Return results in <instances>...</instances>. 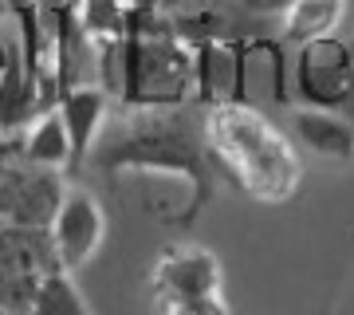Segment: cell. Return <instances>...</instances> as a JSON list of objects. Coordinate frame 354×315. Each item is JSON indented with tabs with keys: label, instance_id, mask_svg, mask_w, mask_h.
Instances as JSON below:
<instances>
[{
	"label": "cell",
	"instance_id": "8fae6325",
	"mask_svg": "<svg viewBox=\"0 0 354 315\" xmlns=\"http://www.w3.org/2000/svg\"><path fill=\"white\" fill-rule=\"evenodd\" d=\"M295 134L319 158H330V162H351L354 158V130L335 111H319V107L295 111Z\"/></svg>",
	"mask_w": 354,
	"mask_h": 315
},
{
	"label": "cell",
	"instance_id": "7402d4cb",
	"mask_svg": "<svg viewBox=\"0 0 354 315\" xmlns=\"http://www.w3.org/2000/svg\"><path fill=\"white\" fill-rule=\"evenodd\" d=\"M0 315H8V312H4V307H0Z\"/></svg>",
	"mask_w": 354,
	"mask_h": 315
},
{
	"label": "cell",
	"instance_id": "30bf717a",
	"mask_svg": "<svg viewBox=\"0 0 354 315\" xmlns=\"http://www.w3.org/2000/svg\"><path fill=\"white\" fill-rule=\"evenodd\" d=\"M55 111L64 118L67 126V138H71V158L83 162L99 138V126H102V114H106V91L102 87H87V83H79V87L64 91L59 102H55Z\"/></svg>",
	"mask_w": 354,
	"mask_h": 315
},
{
	"label": "cell",
	"instance_id": "4fadbf2b",
	"mask_svg": "<svg viewBox=\"0 0 354 315\" xmlns=\"http://www.w3.org/2000/svg\"><path fill=\"white\" fill-rule=\"evenodd\" d=\"M342 20V0H291L283 12V32L295 44H311V39L335 36Z\"/></svg>",
	"mask_w": 354,
	"mask_h": 315
},
{
	"label": "cell",
	"instance_id": "7c38bea8",
	"mask_svg": "<svg viewBox=\"0 0 354 315\" xmlns=\"http://www.w3.org/2000/svg\"><path fill=\"white\" fill-rule=\"evenodd\" d=\"M20 150H24L28 162L48 165V170H59V174H64L67 165H75V158H71V138H67V126H64V118H59V111H55V107H51V111H44L36 123L28 126Z\"/></svg>",
	"mask_w": 354,
	"mask_h": 315
},
{
	"label": "cell",
	"instance_id": "6da1fadb",
	"mask_svg": "<svg viewBox=\"0 0 354 315\" xmlns=\"http://www.w3.org/2000/svg\"><path fill=\"white\" fill-rule=\"evenodd\" d=\"M205 146L256 201H288L304 177L299 154L288 142V134L276 123H268L260 107H248V102L209 107Z\"/></svg>",
	"mask_w": 354,
	"mask_h": 315
},
{
	"label": "cell",
	"instance_id": "52a82bcc",
	"mask_svg": "<svg viewBox=\"0 0 354 315\" xmlns=\"http://www.w3.org/2000/svg\"><path fill=\"white\" fill-rule=\"evenodd\" d=\"M193 95L205 107L241 102V39H205L193 48Z\"/></svg>",
	"mask_w": 354,
	"mask_h": 315
},
{
	"label": "cell",
	"instance_id": "3957f363",
	"mask_svg": "<svg viewBox=\"0 0 354 315\" xmlns=\"http://www.w3.org/2000/svg\"><path fill=\"white\" fill-rule=\"evenodd\" d=\"M64 174L28 162L20 142H0V221L48 228L64 201Z\"/></svg>",
	"mask_w": 354,
	"mask_h": 315
},
{
	"label": "cell",
	"instance_id": "7a4b0ae2",
	"mask_svg": "<svg viewBox=\"0 0 354 315\" xmlns=\"http://www.w3.org/2000/svg\"><path fill=\"white\" fill-rule=\"evenodd\" d=\"M99 170L102 174H138L169 186H185L205 201V154L189 126L165 111H138L134 118L114 130L106 142H99Z\"/></svg>",
	"mask_w": 354,
	"mask_h": 315
},
{
	"label": "cell",
	"instance_id": "ac0fdd59",
	"mask_svg": "<svg viewBox=\"0 0 354 315\" xmlns=\"http://www.w3.org/2000/svg\"><path fill=\"white\" fill-rule=\"evenodd\" d=\"M12 60H16V48L8 44V39H0V87H4V79H8V71H12Z\"/></svg>",
	"mask_w": 354,
	"mask_h": 315
},
{
	"label": "cell",
	"instance_id": "5b68a950",
	"mask_svg": "<svg viewBox=\"0 0 354 315\" xmlns=\"http://www.w3.org/2000/svg\"><path fill=\"white\" fill-rule=\"evenodd\" d=\"M48 228H51L55 256H59V268L75 272V268H83L99 252L102 237H106V217H102L99 201L91 193L67 189L64 201H59V213L51 217Z\"/></svg>",
	"mask_w": 354,
	"mask_h": 315
},
{
	"label": "cell",
	"instance_id": "5bb4252c",
	"mask_svg": "<svg viewBox=\"0 0 354 315\" xmlns=\"http://www.w3.org/2000/svg\"><path fill=\"white\" fill-rule=\"evenodd\" d=\"M32 315H91L79 288L71 284V272H51L39 284V296L32 303Z\"/></svg>",
	"mask_w": 354,
	"mask_h": 315
},
{
	"label": "cell",
	"instance_id": "8992f818",
	"mask_svg": "<svg viewBox=\"0 0 354 315\" xmlns=\"http://www.w3.org/2000/svg\"><path fill=\"white\" fill-rule=\"evenodd\" d=\"M153 291H158V303L216 296L221 291V264L205 249H169L162 256V264L153 268Z\"/></svg>",
	"mask_w": 354,
	"mask_h": 315
},
{
	"label": "cell",
	"instance_id": "ba28073f",
	"mask_svg": "<svg viewBox=\"0 0 354 315\" xmlns=\"http://www.w3.org/2000/svg\"><path fill=\"white\" fill-rule=\"evenodd\" d=\"M256 99L288 102V63L276 39L252 36L241 39V102L256 107Z\"/></svg>",
	"mask_w": 354,
	"mask_h": 315
},
{
	"label": "cell",
	"instance_id": "e0dca14e",
	"mask_svg": "<svg viewBox=\"0 0 354 315\" xmlns=\"http://www.w3.org/2000/svg\"><path fill=\"white\" fill-rule=\"evenodd\" d=\"M127 4V20L130 16H158L162 12V0H122Z\"/></svg>",
	"mask_w": 354,
	"mask_h": 315
},
{
	"label": "cell",
	"instance_id": "2e32d148",
	"mask_svg": "<svg viewBox=\"0 0 354 315\" xmlns=\"http://www.w3.org/2000/svg\"><path fill=\"white\" fill-rule=\"evenodd\" d=\"M162 315H228L225 296H193V300H174L162 303Z\"/></svg>",
	"mask_w": 354,
	"mask_h": 315
},
{
	"label": "cell",
	"instance_id": "ffe728a7",
	"mask_svg": "<svg viewBox=\"0 0 354 315\" xmlns=\"http://www.w3.org/2000/svg\"><path fill=\"white\" fill-rule=\"evenodd\" d=\"M64 4H67V8H79V4H83V0H64Z\"/></svg>",
	"mask_w": 354,
	"mask_h": 315
},
{
	"label": "cell",
	"instance_id": "44dd1931",
	"mask_svg": "<svg viewBox=\"0 0 354 315\" xmlns=\"http://www.w3.org/2000/svg\"><path fill=\"white\" fill-rule=\"evenodd\" d=\"M174 4H189V0H174Z\"/></svg>",
	"mask_w": 354,
	"mask_h": 315
},
{
	"label": "cell",
	"instance_id": "603a6c76",
	"mask_svg": "<svg viewBox=\"0 0 354 315\" xmlns=\"http://www.w3.org/2000/svg\"><path fill=\"white\" fill-rule=\"evenodd\" d=\"M0 225H4V221H0Z\"/></svg>",
	"mask_w": 354,
	"mask_h": 315
},
{
	"label": "cell",
	"instance_id": "d6986e66",
	"mask_svg": "<svg viewBox=\"0 0 354 315\" xmlns=\"http://www.w3.org/2000/svg\"><path fill=\"white\" fill-rule=\"evenodd\" d=\"M8 20V0H0V24Z\"/></svg>",
	"mask_w": 354,
	"mask_h": 315
},
{
	"label": "cell",
	"instance_id": "9a60e30c",
	"mask_svg": "<svg viewBox=\"0 0 354 315\" xmlns=\"http://www.w3.org/2000/svg\"><path fill=\"white\" fill-rule=\"evenodd\" d=\"M39 276H24V272H4L0 268V307L8 315H32V303L39 296Z\"/></svg>",
	"mask_w": 354,
	"mask_h": 315
},
{
	"label": "cell",
	"instance_id": "9c48e42d",
	"mask_svg": "<svg viewBox=\"0 0 354 315\" xmlns=\"http://www.w3.org/2000/svg\"><path fill=\"white\" fill-rule=\"evenodd\" d=\"M0 268L39 280H48L51 272H64L59 256H55V244H51V228L0 225Z\"/></svg>",
	"mask_w": 354,
	"mask_h": 315
},
{
	"label": "cell",
	"instance_id": "277c9868",
	"mask_svg": "<svg viewBox=\"0 0 354 315\" xmlns=\"http://www.w3.org/2000/svg\"><path fill=\"white\" fill-rule=\"evenodd\" d=\"M295 95L307 107L339 111L354 95V51L339 36H323L311 44H299L295 60Z\"/></svg>",
	"mask_w": 354,
	"mask_h": 315
}]
</instances>
